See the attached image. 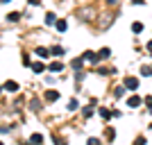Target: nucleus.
<instances>
[{
    "label": "nucleus",
    "instance_id": "nucleus-1",
    "mask_svg": "<svg viewBox=\"0 0 152 145\" xmlns=\"http://www.w3.org/2000/svg\"><path fill=\"white\" fill-rule=\"evenodd\" d=\"M125 86H127V91H136L139 88V77H127Z\"/></svg>",
    "mask_w": 152,
    "mask_h": 145
},
{
    "label": "nucleus",
    "instance_id": "nucleus-2",
    "mask_svg": "<svg viewBox=\"0 0 152 145\" xmlns=\"http://www.w3.org/2000/svg\"><path fill=\"white\" fill-rule=\"evenodd\" d=\"M141 98L139 95H132V98H129V100H127V107H132V109H136V107H141Z\"/></svg>",
    "mask_w": 152,
    "mask_h": 145
},
{
    "label": "nucleus",
    "instance_id": "nucleus-3",
    "mask_svg": "<svg viewBox=\"0 0 152 145\" xmlns=\"http://www.w3.org/2000/svg\"><path fill=\"white\" fill-rule=\"evenodd\" d=\"M2 88H5L7 93H16V91H18V84H16V82H5Z\"/></svg>",
    "mask_w": 152,
    "mask_h": 145
},
{
    "label": "nucleus",
    "instance_id": "nucleus-4",
    "mask_svg": "<svg viewBox=\"0 0 152 145\" xmlns=\"http://www.w3.org/2000/svg\"><path fill=\"white\" fill-rule=\"evenodd\" d=\"M57 98H59L57 91H45V100H48V102H55Z\"/></svg>",
    "mask_w": 152,
    "mask_h": 145
},
{
    "label": "nucleus",
    "instance_id": "nucleus-5",
    "mask_svg": "<svg viewBox=\"0 0 152 145\" xmlns=\"http://www.w3.org/2000/svg\"><path fill=\"white\" fill-rule=\"evenodd\" d=\"M84 59H86V61H98L100 55H95V52H84Z\"/></svg>",
    "mask_w": 152,
    "mask_h": 145
},
{
    "label": "nucleus",
    "instance_id": "nucleus-6",
    "mask_svg": "<svg viewBox=\"0 0 152 145\" xmlns=\"http://www.w3.org/2000/svg\"><path fill=\"white\" fill-rule=\"evenodd\" d=\"M52 55H55V57H64V52H66V50H64V48H61V45H55V48H52Z\"/></svg>",
    "mask_w": 152,
    "mask_h": 145
},
{
    "label": "nucleus",
    "instance_id": "nucleus-7",
    "mask_svg": "<svg viewBox=\"0 0 152 145\" xmlns=\"http://www.w3.org/2000/svg\"><path fill=\"white\" fill-rule=\"evenodd\" d=\"M50 70H52V73H61V70H64V63H59V61L50 63Z\"/></svg>",
    "mask_w": 152,
    "mask_h": 145
},
{
    "label": "nucleus",
    "instance_id": "nucleus-8",
    "mask_svg": "<svg viewBox=\"0 0 152 145\" xmlns=\"http://www.w3.org/2000/svg\"><path fill=\"white\" fill-rule=\"evenodd\" d=\"M37 55H39L41 59H48V55H50V52L45 50V48H37Z\"/></svg>",
    "mask_w": 152,
    "mask_h": 145
},
{
    "label": "nucleus",
    "instance_id": "nucleus-9",
    "mask_svg": "<svg viewBox=\"0 0 152 145\" xmlns=\"http://www.w3.org/2000/svg\"><path fill=\"white\" fill-rule=\"evenodd\" d=\"M125 88H127V86H116L114 95H116V98H123V95H125Z\"/></svg>",
    "mask_w": 152,
    "mask_h": 145
},
{
    "label": "nucleus",
    "instance_id": "nucleus-10",
    "mask_svg": "<svg viewBox=\"0 0 152 145\" xmlns=\"http://www.w3.org/2000/svg\"><path fill=\"white\" fill-rule=\"evenodd\" d=\"M55 20H57V16H55V14H45V23H48V25H52V23H55Z\"/></svg>",
    "mask_w": 152,
    "mask_h": 145
},
{
    "label": "nucleus",
    "instance_id": "nucleus-11",
    "mask_svg": "<svg viewBox=\"0 0 152 145\" xmlns=\"http://www.w3.org/2000/svg\"><path fill=\"white\" fill-rule=\"evenodd\" d=\"M32 68H34V73H43V68H45V66H43L41 61H37V63H32Z\"/></svg>",
    "mask_w": 152,
    "mask_h": 145
},
{
    "label": "nucleus",
    "instance_id": "nucleus-12",
    "mask_svg": "<svg viewBox=\"0 0 152 145\" xmlns=\"http://www.w3.org/2000/svg\"><path fill=\"white\" fill-rule=\"evenodd\" d=\"M41 141H43L41 134H32V136H30V143H41Z\"/></svg>",
    "mask_w": 152,
    "mask_h": 145
},
{
    "label": "nucleus",
    "instance_id": "nucleus-13",
    "mask_svg": "<svg viewBox=\"0 0 152 145\" xmlns=\"http://www.w3.org/2000/svg\"><path fill=\"white\" fill-rule=\"evenodd\" d=\"M107 57H111V50H109V48H102L100 50V59H107Z\"/></svg>",
    "mask_w": 152,
    "mask_h": 145
},
{
    "label": "nucleus",
    "instance_id": "nucleus-14",
    "mask_svg": "<svg viewBox=\"0 0 152 145\" xmlns=\"http://www.w3.org/2000/svg\"><path fill=\"white\" fill-rule=\"evenodd\" d=\"M66 27H68V23H66V20H57V30H59V32H66Z\"/></svg>",
    "mask_w": 152,
    "mask_h": 145
},
{
    "label": "nucleus",
    "instance_id": "nucleus-15",
    "mask_svg": "<svg viewBox=\"0 0 152 145\" xmlns=\"http://www.w3.org/2000/svg\"><path fill=\"white\" fill-rule=\"evenodd\" d=\"M141 30H143V25H141V23H136V20H134V23H132V32H134V34H136V32H141Z\"/></svg>",
    "mask_w": 152,
    "mask_h": 145
},
{
    "label": "nucleus",
    "instance_id": "nucleus-16",
    "mask_svg": "<svg viewBox=\"0 0 152 145\" xmlns=\"http://www.w3.org/2000/svg\"><path fill=\"white\" fill-rule=\"evenodd\" d=\"M18 18H20V14H16V12L7 16V20H12V23H16V20H18Z\"/></svg>",
    "mask_w": 152,
    "mask_h": 145
},
{
    "label": "nucleus",
    "instance_id": "nucleus-17",
    "mask_svg": "<svg viewBox=\"0 0 152 145\" xmlns=\"http://www.w3.org/2000/svg\"><path fill=\"white\" fill-rule=\"evenodd\" d=\"M141 75H152V68H148V66H143V68H141Z\"/></svg>",
    "mask_w": 152,
    "mask_h": 145
},
{
    "label": "nucleus",
    "instance_id": "nucleus-18",
    "mask_svg": "<svg viewBox=\"0 0 152 145\" xmlns=\"http://www.w3.org/2000/svg\"><path fill=\"white\" fill-rule=\"evenodd\" d=\"M68 109H70V111H73V109H77V100H70V102H68Z\"/></svg>",
    "mask_w": 152,
    "mask_h": 145
},
{
    "label": "nucleus",
    "instance_id": "nucleus-19",
    "mask_svg": "<svg viewBox=\"0 0 152 145\" xmlns=\"http://www.w3.org/2000/svg\"><path fill=\"white\" fill-rule=\"evenodd\" d=\"M80 66H82V57H80V59H75V61H73V68H80Z\"/></svg>",
    "mask_w": 152,
    "mask_h": 145
},
{
    "label": "nucleus",
    "instance_id": "nucleus-20",
    "mask_svg": "<svg viewBox=\"0 0 152 145\" xmlns=\"http://www.w3.org/2000/svg\"><path fill=\"white\" fill-rule=\"evenodd\" d=\"M84 116H86V118H89V116H93V109L86 107V109H84Z\"/></svg>",
    "mask_w": 152,
    "mask_h": 145
},
{
    "label": "nucleus",
    "instance_id": "nucleus-21",
    "mask_svg": "<svg viewBox=\"0 0 152 145\" xmlns=\"http://www.w3.org/2000/svg\"><path fill=\"white\" fill-rule=\"evenodd\" d=\"M100 116H102V118H109V116H111V114H109L107 109H100Z\"/></svg>",
    "mask_w": 152,
    "mask_h": 145
},
{
    "label": "nucleus",
    "instance_id": "nucleus-22",
    "mask_svg": "<svg viewBox=\"0 0 152 145\" xmlns=\"http://www.w3.org/2000/svg\"><path fill=\"white\" fill-rule=\"evenodd\" d=\"M145 104H148V107L152 109V95H148V98H145Z\"/></svg>",
    "mask_w": 152,
    "mask_h": 145
},
{
    "label": "nucleus",
    "instance_id": "nucleus-23",
    "mask_svg": "<svg viewBox=\"0 0 152 145\" xmlns=\"http://www.w3.org/2000/svg\"><path fill=\"white\" fill-rule=\"evenodd\" d=\"M134 5H143V2H145V0H132Z\"/></svg>",
    "mask_w": 152,
    "mask_h": 145
},
{
    "label": "nucleus",
    "instance_id": "nucleus-24",
    "mask_svg": "<svg viewBox=\"0 0 152 145\" xmlns=\"http://www.w3.org/2000/svg\"><path fill=\"white\" fill-rule=\"evenodd\" d=\"M148 50H150V55H152V41H150V43H148Z\"/></svg>",
    "mask_w": 152,
    "mask_h": 145
},
{
    "label": "nucleus",
    "instance_id": "nucleus-25",
    "mask_svg": "<svg viewBox=\"0 0 152 145\" xmlns=\"http://www.w3.org/2000/svg\"><path fill=\"white\" fill-rule=\"evenodd\" d=\"M107 2H109V5H116V2H118V0H107Z\"/></svg>",
    "mask_w": 152,
    "mask_h": 145
},
{
    "label": "nucleus",
    "instance_id": "nucleus-26",
    "mask_svg": "<svg viewBox=\"0 0 152 145\" xmlns=\"http://www.w3.org/2000/svg\"><path fill=\"white\" fill-rule=\"evenodd\" d=\"M30 2H32V5H39V0H30Z\"/></svg>",
    "mask_w": 152,
    "mask_h": 145
},
{
    "label": "nucleus",
    "instance_id": "nucleus-27",
    "mask_svg": "<svg viewBox=\"0 0 152 145\" xmlns=\"http://www.w3.org/2000/svg\"><path fill=\"white\" fill-rule=\"evenodd\" d=\"M2 2H5V5H7V2H12V0H2Z\"/></svg>",
    "mask_w": 152,
    "mask_h": 145
}]
</instances>
